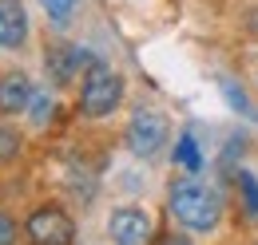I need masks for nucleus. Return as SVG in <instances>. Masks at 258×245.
<instances>
[{
	"label": "nucleus",
	"instance_id": "nucleus-1",
	"mask_svg": "<svg viewBox=\"0 0 258 245\" xmlns=\"http://www.w3.org/2000/svg\"><path fill=\"white\" fill-rule=\"evenodd\" d=\"M167 210L183 229L211 233L223 217V198H219L215 186L199 182V178H175L171 190H167Z\"/></svg>",
	"mask_w": 258,
	"mask_h": 245
},
{
	"label": "nucleus",
	"instance_id": "nucleus-2",
	"mask_svg": "<svg viewBox=\"0 0 258 245\" xmlns=\"http://www.w3.org/2000/svg\"><path fill=\"white\" fill-rule=\"evenodd\" d=\"M119 99H123V75L115 67H107L103 60L92 63L80 79V111L88 119H103L119 107Z\"/></svg>",
	"mask_w": 258,
	"mask_h": 245
},
{
	"label": "nucleus",
	"instance_id": "nucleus-3",
	"mask_svg": "<svg viewBox=\"0 0 258 245\" xmlns=\"http://www.w3.org/2000/svg\"><path fill=\"white\" fill-rule=\"evenodd\" d=\"M123 139H127V151L135 158H155V154L167 147V139H171V122L163 111L155 107H135L127 119V131H123Z\"/></svg>",
	"mask_w": 258,
	"mask_h": 245
},
{
	"label": "nucleus",
	"instance_id": "nucleus-4",
	"mask_svg": "<svg viewBox=\"0 0 258 245\" xmlns=\"http://www.w3.org/2000/svg\"><path fill=\"white\" fill-rule=\"evenodd\" d=\"M24 237H28V245H72L76 225L60 206H44L24 221Z\"/></svg>",
	"mask_w": 258,
	"mask_h": 245
},
{
	"label": "nucleus",
	"instance_id": "nucleus-5",
	"mask_svg": "<svg viewBox=\"0 0 258 245\" xmlns=\"http://www.w3.org/2000/svg\"><path fill=\"white\" fill-rule=\"evenodd\" d=\"M92 63H99V56H92L84 44H52L44 52V67L52 75V83H72L76 75H84Z\"/></svg>",
	"mask_w": 258,
	"mask_h": 245
},
{
	"label": "nucleus",
	"instance_id": "nucleus-6",
	"mask_svg": "<svg viewBox=\"0 0 258 245\" xmlns=\"http://www.w3.org/2000/svg\"><path fill=\"white\" fill-rule=\"evenodd\" d=\"M107 233H111V245H147L151 241V217L139 206H119L107 214Z\"/></svg>",
	"mask_w": 258,
	"mask_h": 245
},
{
	"label": "nucleus",
	"instance_id": "nucleus-7",
	"mask_svg": "<svg viewBox=\"0 0 258 245\" xmlns=\"http://www.w3.org/2000/svg\"><path fill=\"white\" fill-rule=\"evenodd\" d=\"M32 95V79L24 71H4L0 75V115H24Z\"/></svg>",
	"mask_w": 258,
	"mask_h": 245
},
{
	"label": "nucleus",
	"instance_id": "nucleus-8",
	"mask_svg": "<svg viewBox=\"0 0 258 245\" xmlns=\"http://www.w3.org/2000/svg\"><path fill=\"white\" fill-rule=\"evenodd\" d=\"M28 40L24 0H0V48H20Z\"/></svg>",
	"mask_w": 258,
	"mask_h": 245
},
{
	"label": "nucleus",
	"instance_id": "nucleus-9",
	"mask_svg": "<svg viewBox=\"0 0 258 245\" xmlns=\"http://www.w3.org/2000/svg\"><path fill=\"white\" fill-rule=\"evenodd\" d=\"M175 166L187 170V174H199V170H203V154H199L195 135H179V139H175Z\"/></svg>",
	"mask_w": 258,
	"mask_h": 245
},
{
	"label": "nucleus",
	"instance_id": "nucleus-10",
	"mask_svg": "<svg viewBox=\"0 0 258 245\" xmlns=\"http://www.w3.org/2000/svg\"><path fill=\"white\" fill-rule=\"evenodd\" d=\"M24 115L32 119V127H48V122L56 119V95H52V91H36Z\"/></svg>",
	"mask_w": 258,
	"mask_h": 245
},
{
	"label": "nucleus",
	"instance_id": "nucleus-11",
	"mask_svg": "<svg viewBox=\"0 0 258 245\" xmlns=\"http://www.w3.org/2000/svg\"><path fill=\"white\" fill-rule=\"evenodd\" d=\"M84 0H40V8H44V16L56 24V28H68L72 24V16H76V8H80Z\"/></svg>",
	"mask_w": 258,
	"mask_h": 245
},
{
	"label": "nucleus",
	"instance_id": "nucleus-12",
	"mask_svg": "<svg viewBox=\"0 0 258 245\" xmlns=\"http://www.w3.org/2000/svg\"><path fill=\"white\" fill-rule=\"evenodd\" d=\"M223 95H226V103L238 111V115H246V119H258V111L250 107V99H246V91L234 83V79H223Z\"/></svg>",
	"mask_w": 258,
	"mask_h": 245
},
{
	"label": "nucleus",
	"instance_id": "nucleus-13",
	"mask_svg": "<svg viewBox=\"0 0 258 245\" xmlns=\"http://www.w3.org/2000/svg\"><path fill=\"white\" fill-rule=\"evenodd\" d=\"M234 178H238V190H242V206H246V214L258 217V178L250 174V170H238Z\"/></svg>",
	"mask_w": 258,
	"mask_h": 245
},
{
	"label": "nucleus",
	"instance_id": "nucleus-14",
	"mask_svg": "<svg viewBox=\"0 0 258 245\" xmlns=\"http://www.w3.org/2000/svg\"><path fill=\"white\" fill-rule=\"evenodd\" d=\"M16 151H20V135L4 127V131H0V162H8V158H12Z\"/></svg>",
	"mask_w": 258,
	"mask_h": 245
},
{
	"label": "nucleus",
	"instance_id": "nucleus-15",
	"mask_svg": "<svg viewBox=\"0 0 258 245\" xmlns=\"http://www.w3.org/2000/svg\"><path fill=\"white\" fill-rule=\"evenodd\" d=\"M0 245H16V221L8 214H0Z\"/></svg>",
	"mask_w": 258,
	"mask_h": 245
},
{
	"label": "nucleus",
	"instance_id": "nucleus-16",
	"mask_svg": "<svg viewBox=\"0 0 258 245\" xmlns=\"http://www.w3.org/2000/svg\"><path fill=\"white\" fill-rule=\"evenodd\" d=\"M159 245H191V237H187V233H163Z\"/></svg>",
	"mask_w": 258,
	"mask_h": 245
},
{
	"label": "nucleus",
	"instance_id": "nucleus-17",
	"mask_svg": "<svg viewBox=\"0 0 258 245\" xmlns=\"http://www.w3.org/2000/svg\"><path fill=\"white\" fill-rule=\"evenodd\" d=\"M0 131H4V127H0Z\"/></svg>",
	"mask_w": 258,
	"mask_h": 245
}]
</instances>
